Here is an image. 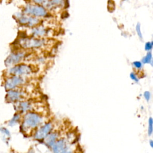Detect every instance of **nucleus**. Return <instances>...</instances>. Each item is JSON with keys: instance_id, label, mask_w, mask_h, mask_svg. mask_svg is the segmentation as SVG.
<instances>
[{"instance_id": "1", "label": "nucleus", "mask_w": 153, "mask_h": 153, "mask_svg": "<svg viewBox=\"0 0 153 153\" xmlns=\"http://www.w3.org/2000/svg\"><path fill=\"white\" fill-rule=\"evenodd\" d=\"M43 122V117L35 112H27L23 117L22 129L24 131L35 129L40 126Z\"/></svg>"}, {"instance_id": "2", "label": "nucleus", "mask_w": 153, "mask_h": 153, "mask_svg": "<svg viewBox=\"0 0 153 153\" xmlns=\"http://www.w3.org/2000/svg\"><path fill=\"white\" fill-rule=\"evenodd\" d=\"M48 10L43 5L33 2L27 4L23 9L22 12L27 15L38 18L47 17L49 16Z\"/></svg>"}, {"instance_id": "3", "label": "nucleus", "mask_w": 153, "mask_h": 153, "mask_svg": "<svg viewBox=\"0 0 153 153\" xmlns=\"http://www.w3.org/2000/svg\"><path fill=\"white\" fill-rule=\"evenodd\" d=\"M45 40L42 38L38 37H24L19 39L18 44L24 49L38 48L45 44Z\"/></svg>"}, {"instance_id": "4", "label": "nucleus", "mask_w": 153, "mask_h": 153, "mask_svg": "<svg viewBox=\"0 0 153 153\" xmlns=\"http://www.w3.org/2000/svg\"><path fill=\"white\" fill-rule=\"evenodd\" d=\"M17 22L20 25L29 27H33L40 23V19L38 17L27 15L22 13H17L14 15Z\"/></svg>"}, {"instance_id": "5", "label": "nucleus", "mask_w": 153, "mask_h": 153, "mask_svg": "<svg viewBox=\"0 0 153 153\" xmlns=\"http://www.w3.org/2000/svg\"><path fill=\"white\" fill-rule=\"evenodd\" d=\"M33 71L32 67L27 64L19 63L14 65L8 70V73L10 75L17 76H26L30 75Z\"/></svg>"}, {"instance_id": "6", "label": "nucleus", "mask_w": 153, "mask_h": 153, "mask_svg": "<svg viewBox=\"0 0 153 153\" xmlns=\"http://www.w3.org/2000/svg\"><path fill=\"white\" fill-rule=\"evenodd\" d=\"M25 51H16L11 53L5 59L4 63L5 66L11 68L14 65L19 64L25 57Z\"/></svg>"}, {"instance_id": "7", "label": "nucleus", "mask_w": 153, "mask_h": 153, "mask_svg": "<svg viewBox=\"0 0 153 153\" xmlns=\"http://www.w3.org/2000/svg\"><path fill=\"white\" fill-rule=\"evenodd\" d=\"M25 81V78L22 76L10 75V76L7 78L4 82V88L7 91L14 89L23 84Z\"/></svg>"}, {"instance_id": "8", "label": "nucleus", "mask_w": 153, "mask_h": 153, "mask_svg": "<svg viewBox=\"0 0 153 153\" xmlns=\"http://www.w3.org/2000/svg\"><path fill=\"white\" fill-rule=\"evenodd\" d=\"M53 128V124L51 122H48L44 125L40 127L36 130L34 133V138L38 140H44V139L50 133Z\"/></svg>"}, {"instance_id": "9", "label": "nucleus", "mask_w": 153, "mask_h": 153, "mask_svg": "<svg viewBox=\"0 0 153 153\" xmlns=\"http://www.w3.org/2000/svg\"><path fill=\"white\" fill-rule=\"evenodd\" d=\"M24 97V93L22 91L17 90H8L5 96V100L7 102L16 103L21 101Z\"/></svg>"}, {"instance_id": "10", "label": "nucleus", "mask_w": 153, "mask_h": 153, "mask_svg": "<svg viewBox=\"0 0 153 153\" xmlns=\"http://www.w3.org/2000/svg\"><path fill=\"white\" fill-rule=\"evenodd\" d=\"M51 148L53 152L56 153L70 152L67 140L65 139H58Z\"/></svg>"}, {"instance_id": "11", "label": "nucleus", "mask_w": 153, "mask_h": 153, "mask_svg": "<svg viewBox=\"0 0 153 153\" xmlns=\"http://www.w3.org/2000/svg\"><path fill=\"white\" fill-rule=\"evenodd\" d=\"M66 5L65 0H48L44 6L50 11L56 10L63 8Z\"/></svg>"}, {"instance_id": "12", "label": "nucleus", "mask_w": 153, "mask_h": 153, "mask_svg": "<svg viewBox=\"0 0 153 153\" xmlns=\"http://www.w3.org/2000/svg\"><path fill=\"white\" fill-rule=\"evenodd\" d=\"M48 29L42 25H37L33 27H31L30 34L32 36L42 38L48 34Z\"/></svg>"}, {"instance_id": "13", "label": "nucleus", "mask_w": 153, "mask_h": 153, "mask_svg": "<svg viewBox=\"0 0 153 153\" xmlns=\"http://www.w3.org/2000/svg\"><path fill=\"white\" fill-rule=\"evenodd\" d=\"M15 108L20 114H26L32 109V104L29 101H19L16 102Z\"/></svg>"}, {"instance_id": "14", "label": "nucleus", "mask_w": 153, "mask_h": 153, "mask_svg": "<svg viewBox=\"0 0 153 153\" xmlns=\"http://www.w3.org/2000/svg\"><path fill=\"white\" fill-rule=\"evenodd\" d=\"M58 133L57 132L50 133L45 139L44 143L49 148H51L58 140Z\"/></svg>"}, {"instance_id": "15", "label": "nucleus", "mask_w": 153, "mask_h": 153, "mask_svg": "<svg viewBox=\"0 0 153 153\" xmlns=\"http://www.w3.org/2000/svg\"><path fill=\"white\" fill-rule=\"evenodd\" d=\"M20 113H16L14 115L13 118L8 121V126H15L20 120Z\"/></svg>"}, {"instance_id": "16", "label": "nucleus", "mask_w": 153, "mask_h": 153, "mask_svg": "<svg viewBox=\"0 0 153 153\" xmlns=\"http://www.w3.org/2000/svg\"><path fill=\"white\" fill-rule=\"evenodd\" d=\"M152 60V55L151 52H148L146 55L142 59V62L143 63H151Z\"/></svg>"}, {"instance_id": "17", "label": "nucleus", "mask_w": 153, "mask_h": 153, "mask_svg": "<svg viewBox=\"0 0 153 153\" xmlns=\"http://www.w3.org/2000/svg\"><path fill=\"white\" fill-rule=\"evenodd\" d=\"M153 132V119L152 117H149L148 120V133L149 136H151Z\"/></svg>"}, {"instance_id": "18", "label": "nucleus", "mask_w": 153, "mask_h": 153, "mask_svg": "<svg viewBox=\"0 0 153 153\" xmlns=\"http://www.w3.org/2000/svg\"><path fill=\"white\" fill-rule=\"evenodd\" d=\"M136 33H137L138 36L140 38V39H142L143 36H142V32H141L140 24L139 23H137L136 26Z\"/></svg>"}, {"instance_id": "19", "label": "nucleus", "mask_w": 153, "mask_h": 153, "mask_svg": "<svg viewBox=\"0 0 153 153\" xmlns=\"http://www.w3.org/2000/svg\"><path fill=\"white\" fill-rule=\"evenodd\" d=\"M153 47V41L147 42L145 45V50L146 51H149Z\"/></svg>"}, {"instance_id": "20", "label": "nucleus", "mask_w": 153, "mask_h": 153, "mask_svg": "<svg viewBox=\"0 0 153 153\" xmlns=\"http://www.w3.org/2000/svg\"><path fill=\"white\" fill-rule=\"evenodd\" d=\"M30 1L33 3L44 5L48 1V0H30Z\"/></svg>"}, {"instance_id": "21", "label": "nucleus", "mask_w": 153, "mask_h": 153, "mask_svg": "<svg viewBox=\"0 0 153 153\" xmlns=\"http://www.w3.org/2000/svg\"><path fill=\"white\" fill-rule=\"evenodd\" d=\"M133 65L134 66V68L137 69H140L142 67V62L140 61H134L133 62Z\"/></svg>"}, {"instance_id": "22", "label": "nucleus", "mask_w": 153, "mask_h": 153, "mask_svg": "<svg viewBox=\"0 0 153 153\" xmlns=\"http://www.w3.org/2000/svg\"><path fill=\"white\" fill-rule=\"evenodd\" d=\"M143 96L147 102H149L151 98V93L148 91H146L143 93Z\"/></svg>"}, {"instance_id": "23", "label": "nucleus", "mask_w": 153, "mask_h": 153, "mask_svg": "<svg viewBox=\"0 0 153 153\" xmlns=\"http://www.w3.org/2000/svg\"><path fill=\"white\" fill-rule=\"evenodd\" d=\"M1 131L2 134L7 136H10V131L6 128H3V127H1Z\"/></svg>"}, {"instance_id": "24", "label": "nucleus", "mask_w": 153, "mask_h": 153, "mask_svg": "<svg viewBox=\"0 0 153 153\" xmlns=\"http://www.w3.org/2000/svg\"><path fill=\"white\" fill-rule=\"evenodd\" d=\"M130 78H131L132 80H133L134 81H135V82H138V81H139L138 78H137V76H136V75L134 73H133V72L130 73Z\"/></svg>"}, {"instance_id": "25", "label": "nucleus", "mask_w": 153, "mask_h": 153, "mask_svg": "<svg viewBox=\"0 0 153 153\" xmlns=\"http://www.w3.org/2000/svg\"><path fill=\"white\" fill-rule=\"evenodd\" d=\"M149 145H150L151 147H152L153 148V140H149Z\"/></svg>"}, {"instance_id": "26", "label": "nucleus", "mask_w": 153, "mask_h": 153, "mask_svg": "<svg viewBox=\"0 0 153 153\" xmlns=\"http://www.w3.org/2000/svg\"><path fill=\"white\" fill-rule=\"evenodd\" d=\"M151 64H152V66H153V59H152V61H151Z\"/></svg>"}, {"instance_id": "27", "label": "nucleus", "mask_w": 153, "mask_h": 153, "mask_svg": "<svg viewBox=\"0 0 153 153\" xmlns=\"http://www.w3.org/2000/svg\"><path fill=\"white\" fill-rule=\"evenodd\" d=\"M128 0H123V1H127Z\"/></svg>"}]
</instances>
